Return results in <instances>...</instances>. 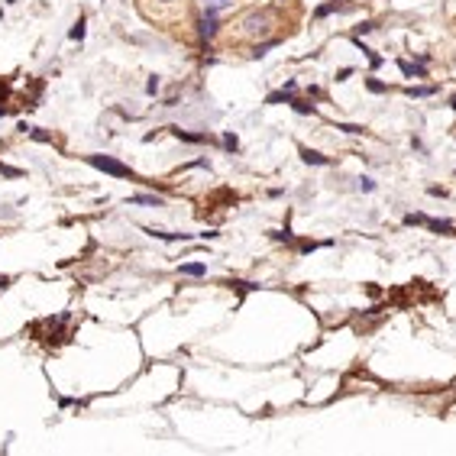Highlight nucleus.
Here are the masks:
<instances>
[{
	"instance_id": "2",
	"label": "nucleus",
	"mask_w": 456,
	"mask_h": 456,
	"mask_svg": "<svg viewBox=\"0 0 456 456\" xmlns=\"http://www.w3.org/2000/svg\"><path fill=\"white\" fill-rule=\"evenodd\" d=\"M217 10H220V4H214V7H207V13H204V20H201V39H214L217 36Z\"/></svg>"
},
{
	"instance_id": "13",
	"label": "nucleus",
	"mask_w": 456,
	"mask_h": 456,
	"mask_svg": "<svg viewBox=\"0 0 456 456\" xmlns=\"http://www.w3.org/2000/svg\"><path fill=\"white\" fill-rule=\"evenodd\" d=\"M68 36H72L75 42H81V39H84V20H78V23L72 26V32H68Z\"/></svg>"
},
{
	"instance_id": "23",
	"label": "nucleus",
	"mask_w": 456,
	"mask_h": 456,
	"mask_svg": "<svg viewBox=\"0 0 456 456\" xmlns=\"http://www.w3.org/2000/svg\"><path fill=\"white\" fill-rule=\"evenodd\" d=\"M214 4H220V7H223V4H230V0H214Z\"/></svg>"
},
{
	"instance_id": "11",
	"label": "nucleus",
	"mask_w": 456,
	"mask_h": 456,
	"mask_svg": "<svg viewBox=\"0 0 456 456\" xmlns=\"http://www.w3.org/2000/svg\"><path fill=\"white\" fill-rule=\"evenodd\" d=\"M26 136H32L36 143H52V133H46V129H32L29 126V133H26Z\"/></svg>"
},
{
	"instance_id": "21",
	"label": "nucleus",
	"mask_w": 456,
	"mask_h": 456,
	"mask_svg": "<svg viewBox=\"0 0 456 456\" xmlns=\"http://www.w3.org/2000/svg\"><path fill=\"white\" fill-rule=\"evenodd\" d=\"M359 188H363V191H372L375 181H372V178H359Z\"/></svg>"
},
{
	"instance_id": "8",
	"label": "nucleus",
	"mask_w": 456,
	"mask_h": 456,
	"mask_svg": "<svg viewBox=\"0 0 456 456\" xmlns=\"http://www.w3.org/2000/svg\"><path fill=\"white\" fill-rule=\"evenodd\" d=\"M398 68H401V72H405L408 78H424V68H414V65H411V62H398Z\"/></svg>"
},
{
	"instance_id": "25",
	"label": "nucleus",
	"mask_w": 456,
	"mask_h": 456,
	"mask_svg": "<svg viewBox=\"0 0 456 456\" xmlns=\"http://www.w3.org/2000/svg\"><path fill=\"white\" fill-rule=\"evenodd\" d=\"M453 107H456V97H453Z\"/></svg>"
},
{
	"instance_id": "4",
	"label": "nucleus",
	"mask_w": 456,
	"mask_h": 456,
	"mask_svg": "<svg viewBox=\"0 0 456 456\" xmlns=\"http://www.w3.org/2000/svg\"><path fill=\"white\" fill-rule=\"evenodd\" d=\"M301 159L308 162V165H330V159H327V155L314 152V149H304V146H301Z\"/></svg>"
},
{
	"instance_id": "18",
	"label": "nucleus",
	"mask_w": 456,
	"mask_h": 456,
	"mask_svg": "<svg viewBox=\"0 0 456 456\" xmlns=\"http://www.w3.org/2000/svg\"><path fill=\"white\" fill-rule=\"evenodd\" d=\"M223 146H226V149H236V146H240V139H236L233 133H226V136H223Z\"/></svg>"
},
{
	"instance_id": "10",
	"label": "nucleus",
	"mask_w": 456,
	"mask_h": 456,
	"mask_svg": "<svg viewBox=\"0 0 456 456\" xmlns=\"http://www.w3.org/2000/svg\"><path fill=\"white\" fill-rule=\"evenodd\" d=\"M411 97H431V94H437V87H408Z\"/></svg>"
},
{
	"instance_id": "9",
	"label": "nucleus",
	"mask_w": 456,
	"mask_h": 456,
	"mask_svg": "<svg viewBox=\"0 0 456 456\" xmlns=\"http://www.w3.org/2000/svg\"><path fill=\"white\" fill-rule=\"evenodd\" d=\"M288 101H291V94H288V91H272L269 97H266V104H288Z\"/></svg>"
},
{
	"instance_id": "15",
	"label": "nucleus",
	"mask_w": 456,
	"mask_h": 456,
	"mask_svg": "<svg viewBox=\"0 0 456 456\" xmlns=\"http://www.w3.org/2000/svg\"><path fill=\"white\" fill-rule=\"evenodd\" d=\"M366 87H369L372 94H382V91H385V84H382V81H375V78H369V81H366Z\"/></svg>"
},
{
	"instance_id": "19",
	"label": "nucleus",
	"mask_w": 456,
	"mask_h": 456,
	"mask_svg": "<svg viewBox=\"0 0 456 456\" xmlns=\"http://www.w3.org/2000/svg\"><path fill=\"white\" fill-rule=\"evenodd\" d=\"M337 129H343V133H363V126H353V123H340Z\"/></svg>"
},
{
	"instance_id": "22",
	"label": "nucleus",
	"mask_w": 456,
	"mask_h": 456,
	"mask_svg": "<svg viewBox=\"0 0 456 456\" xmlns=\"http://www.w3.org/2000/svg\"><path fill=\"white\" fill-rule=\"evenodd\" d=\"M7 113H10V107H0V117H7Z\"/></svg>"
},
{
	"instance_id": "6",
	"label": "nucleus",
	"mask_w": 456,
	"mask_h": 456,
	"mask_svg": "<svg viewBox=\"0 0 456 456\" xmlns=\"http://www.w3.org/2000/svg\"><path fill=\"white\" fill-rule=\"evenodd\" d=\"M129 204H143V207H162V198H155V194H133V198H129Z\"/></svg>"
},
{
	"instance_id": "20",
	"label": "nucleus",
	"mask_w": 456,
	"mask_h": 456,
	"mask_svg": "<svg viewBox=\"0 0 456 456\" xmlns=\"http://www.w3.org/2000/svg\"><path fill=\"white\" fill-rule=\"evenodd\" d=\"M146 91H149V94L159 91V78H149V81H146Z\"/></svg>"
},
{
	"instance_id": "17",
	"label": "nucleus",
	"mask_w": 456,
	"mask_h": 456,
	"mask_svg": "<svg viewBox=\"0 0 456 456\" xmlns=\"http://www.w3.org/2000/svg\"><path fill=\"white\" fill-rule=\"evenodd\" d=\"M333 10H337V4H323V7H317V13H314V16L320 20V16H327V13H333Z\"/></svg>"
},
{
	"instance_id": "24",
	"label": "nucleus",
	"mask_w": 456,
	"mask_h": 456,
	"mask_svg": "<svg viewBox=\"0 0 456 456\" xmlns=\"http://www.w3.org/2000/svg\"><path fill=\"white\" fill-rule=\"evenodd\" d=\"M162 4H172V0H162Z\"/></svg>"
},
{
	"instance_id": "7",
	"label": "nucleus",
	"mask_w": 456,
	"mask_h": 456,
	"mask_svg": "<svg viewBox=\"0 0 456 456\" xmlns=\"http://www.w3.org/2000/svg\"><path fill=\"white\" fill-rule=\"evenodd\" d=\"M204 272H207L204 262H185L181 266V275H204Z\"/></svg>"
},
{
	"instance_id": "12",
	"label": "nucleus",
	"mask_w": 456,
	"mask_h": 456,
	"mask_svg": "<svg viewBox=\"0 0 456 456\" xmlns=\"http://www.w3.org/2000/svg\"><path fill=\"white\" fill-rule=\"evenodd\" d=\"M288 104H291V107H295L298 113H314V104H308V101H295V97H291Z\"/></svg>"
},
{
	"instance_id": "14",
	"label": "nucleus",
	"mask_w": 456,
	"mask_h": 456,
	"mask_svg": "<svg viewBox=\"0 0 456 456\" xmlns=\"http://www.w3.org/2000/svg\"><path fill=\"white\" fill-rule=\"evenodd\" d=\"M0 175H7V178H20V169H10V165H4V162H0Z\"/></svg>"
},
{
	"instance_id": "3",
	"label": "nucleus",
	"mask_w": 456,
	"mask_h": 456,
	"mask_svg": "<svg viewBox=\"0 0 456 456\" xmlns=\"http://www.w3.org/2000/svg\"><path fill=\"white\" fill-rule=\"evenodd\" d=\"M246 32L249 36H266L269 32V13H249L246 16Z\"/></svg>"
},
{
	"instance_id": "1",
	"label": "nucleus",
	"mask_w": 456,
	"mask_h": 456,
	"mask_svg": "<svg viewBox=\"0 0 456 456\" xmlns=\"http://www.w3.org/2000/svg\"><path fill=\"white\" fill-rule=\"evenodd\" d=\"M87 162H91L94 169H101V172L113 175V178H133V172H129V165L117 162V159H113V155H87Z\"/></svg>"
},
{
	"instance_id": "16",
	"label": "nucleus",
	"mask_w": 456,
	"mask_h": 456,
	"mask_svg": "<svg viewBox=\"0 0 456 456\" xmlns=\"http://www.w3.org/2000/svg\"><path fill=\"white\" fill-rule=\"evenodd\" d=\"M272 46H275V39H269V42H262V46H256V52H252V55H256V58H259V55H266V52H269Z\"/></svg>"
},
{
	"instance_id": "5",
	"label": "nucleus",
	"mask_w": 456,
	"mask_h": 456,
	"mask_svg": "<svg viewBox=\"0 0 456 456\" xmlns=\"http://www.w3.org/2000/svg\"><path fill=\"white\" fill-rule=\"evenodd\" d=\"M178 139H185V143H207V133H185V129H178V126H169Z\"/></svg>"
}]
</instances>
